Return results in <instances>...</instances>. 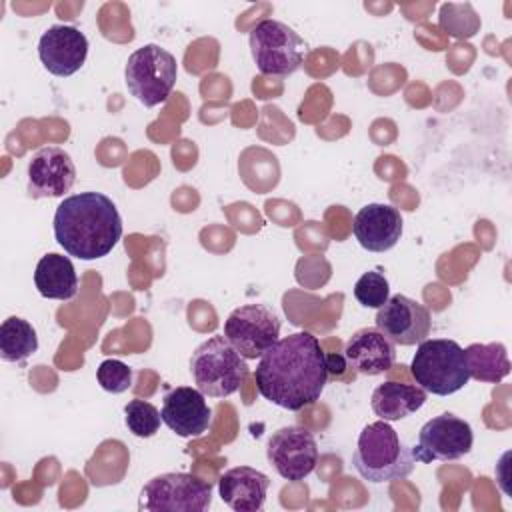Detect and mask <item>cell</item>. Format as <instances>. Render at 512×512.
I'll list each match as a JSON object with an SVG mask.
<instances>
[{
  "label": "cell",
  "instance_id": "8",
  "mask_svg": "<svg viewBox=\"0 0 512 512\" xmlns=\"http://www.w3.org/2000/svg\"><path fill=\"white\" fill-rule=\"evenodd\" d=\"M212 504V484L188 472L150 478L138 498L142 512H204Z\"/></svg>",
  "mask_w": 512,
  "mask_h": 512
},
{
  "label": "cell",
  "instance_id": "1",
  "mask_svg": "<svg viewBox=\"0 0 512 512\" xmlns=\"http://www.w3.org/2000/svg\"><path fill=\"white\" fill-rule=\"evenodd\" d=\"M256 388L268 402L298 412L320 400L328 382L326 354L310 332L278 338L258 360Z\"/></svg>",
  "mask_w": 512,
  "mask_h": 512
},
{
  "label": "cell",
  "instance_id": "12",
  "mask_svg": "<svg viewBox=\"0 0 512 512\" xmlns=\"http://www.w3.org/2000/svg\"><path fill=\"white\" fill-rule=\"evenodd\" d=\"M374 320L376 328L400 346L420 344L428 338L432 328L428 308L404 294L390 296L386 304L378 308Z\"/></svg>",
  "mask_w": 512,
  "mask_h": 512
},
{
  "label": "cell",
  "instance_id": "7",
  "mask_svg": "<svg viewBox=\"0 0 512 512\" xmlns=\"http://www.w3.org/2000/svg\"><path fill=\"white\" fill-rule=\"evenodd\" d=\"M250 54L260 74L284 78L294 74L304 60L306 42L288 24L266 18L260 20L248 36Z\"/></svg>",
  "mask_w": 512,
  "mask_h": 512
},
{
  "label": "cell",
  "instance_id": "15",
  "mask_svg": "<svg viewBox=\"0 0 512 512\" xmlns=\"http://www.w3.org/2000/svg\"><path fill=\"white\" fill-rule=\"evenodd\" d=\"M162 422L180 438L202 436L212 424V408L206 396L192 386H176L164 394Z\"/></svg>",
  "mask_w": 512,
  "mask_h": 512
},
{
  "label": "cell",
  "instance_id": "20",
  "mask_svg": "<svg viewBox=\"0 0 512 512\" xmlns=\"http://www.w3.org/2000/svg\"><path fill=\"white\" fill-rule=\"evenodd\" d=\"M426 402V392L418 384L404 382H384L374 388L370 396L372 412L386 422L402 420L416 410H420Z\"/></svg>",
  "mask_w": 512,
  "mask_h": 512
},
{
  "label": "cell",
  "instance_id": "17",
  "mask_svg": "<svg viewBox=\"0 0 512 512\" xmlns=\"http://www.w3.org/2000/svg\"><path fill=\"white\" fill-rule=\"evenodd\" d=\"M344 358L350 370L362 376L388 372L396 362V346L376 326L356 330L344 344Z\"/></svg>",
  "mask_w": 512,
  "mask_h": 512
},
{
  "label": "cell",
  "instance_id": "14",
  "mask_svg": "<svg viewBox=\"0 0 512 512\" xmlns=\"http://www.w3.org/2000/svg\"><path fill=\"white\" fill-rule=\"evenodd\" d=\"M38 56L42 66L60 78L76 74L88 56V38L76 26L54 24L46 28L38 40Z\"/></svg>",
  "mask_w": 512,
  "mask_h": 512
},
{
  "label": "cell",
  "instance_id": "2",
  "mask_svg": "<svg viewBox=\"0 0 512 512\" xmlns=\"http://www.w3.org/2000/svg\"><path fill=\"white\" fill-rule=\"evenodd\" d=\"M54 238L80 260L108 256L122 236V218L102 192H80L66 196L54 212Z\"/></svg>",
  "mask_w": 512,
  "mask_h": 512
},
{
  "label": "cell",
  "instance_id": "16",
  "mask_svg": "<svg viewBox=\"0 0 512 512\" xmlns=\"http://www.w3.org/2000/svg\"><path fill=\"white\" fill-rule=\"evenodd\" d=\"M402 214L390 204H366L352 222V232L358 244L368 252H386L394 248L402 236Z\"/></svg>",
  "mask_w": 512,
  "mask_h": 512
},
{
  "label": "cell",
  "instance_id": "3",
  "mask_svg": "<svg viewBox=\"0 0 512 512\" xmlns=\"http://www.w3.org/2000/svg\"><path fill=\"white\" fill-rule=\"evenodd\" d=\"M352 464L364 480L380 484L404 480L412 474L416 460L390 422L376 420L362 428Z\"/></svg>",
  "mask_w": 512,
  "mask_h": 512
},
{
  "label": "cell",
  "instance_id": "10",
  "mask_svg": "<svg viewBox=\"0 0 512 512\" xmlns=\"http://www.w3.org/2000/svg\"><path fill=\"white\" fill-rule=\"evenodd\" d=\"M472 444V426L464 418L452 412H444L430 418L420 428L418 442L410 450L416 462L428 464L434 460H458L472 450Z\"/></svg>",
  "mask_w": 512,
  "mask_h": 512
},
{
  "label": "cell",
  "instance_id": "4",
  "mask_svg": "<svg viewBox=\"0 0 512 512\" xmlns=\"http://www.w3.org/2000/svg\"><path fill=\"white\" fill-rule=\"evenodd\" d=\"M190 374L204 396L228 398L246 382L250 368L246 358L226 340V336L218 334L192 352Z\"/></svg>",
  "mask_w": 512,
  "mask_h": 512
},
{
  "label": "cell",
  "instance_id": "23",
  "mask_svg": "<svg viewBox=\"0 0 512 512\" xmlns=\"http://www.w3.org/2000/svg\"><path fill=\"white\" fill-rule=\"evenodd\" d=\"M124 422L134 436L150 438L158 432L162 416H160V410L152 402L134 398L124 406Z\"/></svg>",
  "mask_w": 512,
  "mask_h": 512
},
{
  "label": "cell",
  "instance_id": "6",
  "mask_svg": "<svg viewBox=\"0 0 512 512\" xmlns=\"http://www.w3.org/2000/svg\"><path fill=\"white\" fill-rule=\"evenodd\" d=\"M178 78L176 58L158 44H144L134 50L124 66L128 92L146 108L168 100Z\"/></svg>",
  "mask_w": 512,
  "mask_h": 512
},
{
  "label": "cell",
  "instance_id": "21",
  "mask_svg": "<svg viewBox=\"0 0 512 512\" xmlns=\"http://www.w3.org/2000/svg\"><path fill=\"white\" fill-rule=\"evenodd\" d=\"M468 374L478 382L498 384L510 374V360L508 350L502 342L490 344H470L464 348Z\"/></svg>",
  "mask_w": 512,
  "mask_h": 512
},
{
  "label": "cell",
  "instance_id": "25",
  "mask_svg": "<svg viewBox=\"0 0 512 512\" xmlns=\"http://www.w3.org/2000/svg\"><path fill=\"white\" fill-rule=\"evenodd\" d=\"M96 380L102 390L112 394H122L132 386V368L122 360L108 358L100 362L96 370Z\"/></svg>",
  "mask_w": 512,
  "mask_h": 512
},
{
  "label": "cell",
  "instance_id": "22",
  "mask_svg": "<svg viewBox=\"0 0 512 512\" xmlns=\"http://www.w3.org/2000/svg\"><path fill=\"white\" fill-rule=\"evenodd\" d=\"M36 350L38 336L28 320L10 316L0 324V358L4 362H24Z\"/></svg>",
  "mask_w": 512,
  "mask_h": 512
},
{
  "label": "cell",
  "instance_id": "19",
  "mask_svg": "<svg viewBox=\"0 0 512 512\" xmlns=\"http://www.w3.org/2000/svg\"><path fill=\"white\" fill-rule=\"evenodd\" d=\"M34 286L42 298L72 300L78 292V276L68 256L44 254L34 270Z\"/></svg>",
  "mask_w": 512,
  "mask_h": 512
},
{
  "label": "cell",
  "instance_id": "13",
  "mask_svg": "<svg viewBox=\"0 0 512 512\" xmlns=\"http://www.w3.org/2000/svg\"><path fill=\"white\" fill-rule=\"evenodd\" d=\"M30 198H60L76 182V166L72 156L60 146H44L36 150L26 166Z\"/></svg>",
  "mask_w": 512,
  "mask_h": 512
},
{
  "label": "cell",
  "instance_id": "24",
  "mask_svg": "<svg viewBox=\"0 0 512 512\" xmlns=\"http://www.w3.org/2000/svg\"><path fill=\"white\" fill-rule=\"evenodd\" d=\"M354 298L360 302V306L378 310L390 298V284L386 276L378 270L364 272L354 284Z\"/></svg>",
  "mask_w": 512,
  "mask_h": 512
},
{
  "label": "cell",
  "instance_id": "5",
  "mask_svg": "<svg viewBox=\"0 0 512 512\" xmlns=\"http://www.w3.org/2000/svg\"><path fill=\"white\" fill-rule=\"evenodd\" d=\"M416 346L410 372L424 392L448 396L468 384L466 352L456 340L426 338Z\"/></svg>",
  "mask_w": 512,
  "mask_h": 512
},
{
  "label": "cell",
  "instance_id": "26",
  "mask_svg": "<svg viewBox=\"0 0 512 512\" xmlns=\"http://www.w3.org/2000/svg\"><path fill=\"white\" fill-rule=\"evenodd\" d=\"M346 368H348V364H346L344 354H326V370H328V376L340 378Z\"/></svg>",
  "mask_w": 512,
  "mask_h": 512
},
{
  "label": "cell",
  "instance_id": "11",
  "mask_svg": "<svg viewBox=\"0 0 512 512\" xmlns=\"http://www.w3.org/2000/svg\"><path fill=\"white\" fill-rule=\"evenodd\" d=\"M266 458L270 466L288 482H302L318 462V444L304 426H282L268 438Z\"/></svg>",
  "mask_w": 512,
  "mask_h": 512
},
{
  "label": "cell",
  "instance_id": "9",
  "mask_svg": "<svg viewBox=\"0 0 512 512\" xmlns=\"http://www.w3.org/2000/svg\"><path fill=\"white\" fill-rule=\"evenodd\" d=\"M280 316L266 304L234 308L224 322L226 340L246 358H260L280 336Z\"/></svg>",
  "mask_w": 512,
  "mask_h": 512
},
{
  "label": "cell",
  "instance_id": "18",
  "mask_svg": "<svg viewBox=\"0 0 512 512\" xmlns=\"http://www.w3.org/2000/svg\"><path fill=\"white\" fill-rule=\"evenodd\" d=\"M270 478L252 466H234L218 480V492L226 506L236 512H258L264 508Z\"/></svg>",
  "mask_w": 512,
  "mask_h": 512
}]
</instances>
